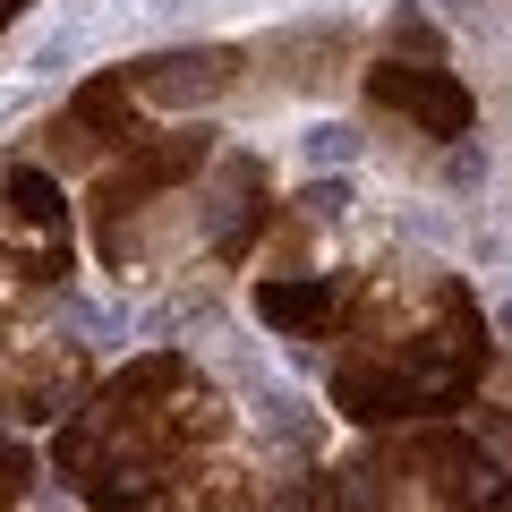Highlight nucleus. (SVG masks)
Masks as SVG:
<instances>
[{"label": "nucleus", "instance_id": "f257e3e1", "mask_svg": "<svg viewBox=\"0 0 512 512\" xmlns=\"http://www.w3.org/2000/svg\"><path fill=\"white\" fill-rule=\"evenodd\" d=\"M52 470L86 512H316V419L239 436V402L188 350H137L60 419Z\"/></svg>", "mask_w": 512, "mask_h": 512}, {"label": "nucleus", "instance_id": "f03ea898", "mask_svg": "<svg viewBox=\"0 0 512 512\" xmlns=\"http://www.w3.org/2000/svg\"><path fill=\"white\" fill-rule=\"evenodd\" d=\"M333 410L350 427H427L478 402V384L495 376V325L478 291L436 265V256H376L367 274H350L342 316H333Z\"/></svg>", "mask_w": 512, "mask_h": 512}, {"label": "nucleus", "instance_id": "7ed1b4c3", "mask_svg": "<svg viewBox=\"0 0 512 512\" xmlns=\"http://www.w3.org/2000/svg\"><path fill=\"white\" fill-rule=\"evenodd\" d=\"M316 512H512V470L487 436H461L444 419L376 427L316 478Z\"/></svg>", "mask_w": 512, "mask_h": 512}, {"label": "nucleus", "instance_id": "20e7f679", "mask_svg": "<svg viewBox=\"0 0 512 512\" xmlns=\"http://www.w3.org/2000/svg\"><path fill=\"white\" fill-rule=\"evenodd\" d=\"M35 308H43V291H18L0 274V419L60 427L94 393V350L69 342V333H43Z\"/></svg>", "mask_w": 512, "mask_h": 512}, {"label": "nucleus", "instance_id": "39448f33", "mask_svg": "<svg viewBox=\"0 0 512 512\" xmlns=\"http://www.w3.org/2000/svg\"><path fill=\"white\" fill-rule=\"evenodd\" d=\"M0 274L18 282V291H43V299L77 274L69 188H60V171H43L35 154H26V163H0Z\"/></svg>", "mask_w": 512, "mask_h": 512}, {"label": "nucleus", "instance_id": "423d86ee", "mask_svg": "<svg viewBox=\"0 0 512 512\" xmlns=\"http://www.w3.org/2000/svg\"><path fill=\"white\" fill-rule=\"evenodd\" d=\"M222 154V128L214 120H171V128H146L137 146H120L103 171L86 180V222H120L137 205H163L197 180L205 163Z\"/></svg>", "mask_w": 512, "mask_h": 512}, {"label": "nucleus", "instance_id": "0eeeda50", "mask_svg": "<svg viewBox=\"0 0 512 512\" xmlns=\"http://www.w3.org/2000/svg\"><path fill=\"white\" fill-rule=\"evenodd\" d=\"M359 103L367 120L410 128L427 146H461L478 128V94L453 77V60H410V52H376L359 60Z\"/></svg>", "mask_w": 512, "mask_h": 512}, {"label": "nucleus", "instance_id": "6e6552de", "mask_svg": "<svg viewBox=\"0 0 512 512\" xmlns=\"http://www.w3.org/2000/svg\"><path fill=\"white\" fill-rule=\"evenodd\" d=\"M146 128H154V120H146V103L128 94V77H120V69H94L86 86L52 111V120H35L26 154H35L43 171H86V180H94V171H103L120 146H137Z\"/></svg>", "mask_w": 512, "mask_h": 512}, {"label": "nucleus", "instance_id": "1a4fd4ad", "mask_svg": "<svg viewBox=\"0 0 512 512\" xmlns=\"http://www.w3.org/2000/svg\"><path fill=\"white\" fill-rule=\"evenodd\" d=\"M188 197H197V256L222 265V274H239L256 256V239L274 231V214H282L274 205V163L248 154V146H222Z\"/></svg>", "mask_w": 512, "mask_h": 512}, {"label": "nucleus", "instance_id": "9d476101", "mask_svg": "<svg viewBox=\"0 0 512 512\" xmlns=\"http://www.w3.org/2000/svg\"><path fill=\"white\" fill-rule=\"evenodd\" d=\"M120 77L146 111H214L248 86V43H171V52L120 60Z\"/></svg>", "mask_w": 512, "mask_h": 512}, {"label": "nucleus", "instance_id": "9b49d317", "mask_svg": "<svg viewBox=\"0 0 512 512\" xmlns=\"http://www.w3.org/2000/svg\"><path fill=\"white\" fill-rule=\"evenodd\" d=\"M248 60L274 94H333L359 69V26L350 18H308V26H282V35L248 43Z\"/></svg>", "mask_w": 512, "mask_h": 512}, {"label": "nucleus", "instance_id": "f8f14e48", "mask_svg": "<svg viewBox=\"0 0 512 512\" xmlns=\"http://www.w3.org/2000/svg\"><path fill=\"white\" fill-rule=\"evenodd\" d=\"M342 291H350V265H308V274H256L248 308L256 325H274L282 342H325L333 316H342Z\"/></svg>", "mask_w": 512, "mask_h": 512}, {"label": "nucleus", "instance_id": "ddd939ff", "mask_svg": "<svg viewBox=\"0 0 512 512\" xmlns=\"http://www.w3.org/2000/svg\"><path fill=\"white\" fill-rule=\"evenodd\" d=\"M384 52H410V60H444V35H436V18L427 9H393V26H384Z\"/></svg>", "mask_w": 512, "mask_h": 512}, {"label": "nucleus", "instance_id": "4468645a", "mask_svg": "<svg viewBox=\"0 0 512 512\" xmlns=\"http://www.w3.org/2000/svg\"><path fill=\"white\" fill-rule=\"evenodd\" d=\"M291 214H308L316 231H333V222L350 214V180H333V171H325V180H308V188L291 197Z\"/></svg>", "mask_w": 512, "mask_h": 512}, {"label": "nucleus", "instance_id": "2eb2a0df", "mask_svg": "<svg viewBox=\"0 0 512 512\" xmlns=\"http://www.w3.org/2000/svg\"><path fill=\"white\" fill-rule=\"evenodd\" d=\"M26 487H35V453H26L18 436H0V512H18Z\"/></svg>", "mask_w": 512, "mask_h": 512}, {"label": "nucleus", "instance_id": "dca6fc26", "mask_svg": "<svg viewBox=\"0 0 512 512\" xmlns=\"http://www.w3.org/2000/svg\"><path fill=\"white\" fill-rule=\"evenodd\" d=\"M350 154H359V128H333V120H325V128H308V163H325V171H333V163H350Z\"/></svg>", "mask_w": 512, "mask_h": 512}, {"label": "nucleus", "instance_id": "f3484780", "mask_svg": "<svg viewBox=\"0 0 512 512\" xmlns=\"http://www.w3.org/2000/svg\"><path fill=\"white\" fill-rule=\"evenodd\" d=\"M26 9H35V0H0V35H9V26H18Z\"/></svg>", "mask_w": 512, "mask_h": 512}, {"label": "nucleus", "instance_id": "a211bd4d", "mask_svg": "<svg viewBox=\"0 0 512 512\" xmlns=\"http://www.w3.org/2000/svg\"><path fill=\"white\" fill-rule=\"evenodd\" d=\"M495 325H504V333H512V308H504V316H495Z\"/></svg>", "mask_w": 512, "mask_h": 512}]
</instances>
